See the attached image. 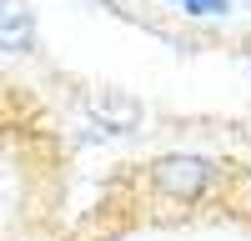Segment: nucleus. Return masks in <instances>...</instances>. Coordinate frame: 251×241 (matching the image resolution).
Segmentation results:
<instances>
[{"instance_id":"obj_2","label":"nucleus","mask_w":251,"mask_h":241,"mask_svg":"<svg viewBox=\"0 0 251 241\" xmlns=\"http://www.w3.org/2000/svg\"><path fill=\"white\" fill-rule=\"evenodd\" d=\"M80 100H86V116L96 120V126H106V131H116V136L141 131V120H146L141 100H136L131 91H116V86H86Z\"/></svg>"},{"instance_id":"obj_1","label":"nucleus","mask_w":251,"mask_h":241,"mask_svg":"<svg viewBox=\"0 0 251 241\" xmlns=\"http://www.w3.org/2000/svg\"><path fill=\"white\" fill-rule=\"evenodd\" d=\"M146 176H151V191L161 201H171V206H196L201 196H211L216 186V161L211 156H196V151H161L151 166H146Z\"/></svg>"},{"instance_id":"obj_4","label":"nucleus","mask_w":251,"mask_h":241,"mask_svg":"<svg viewBox=\"0 0 251 241\" xmlns=\"http://www.w3.org/2000/svg\"><path fill=\"white\" fill-rule=\"evenodd\" d=\"M186 15H226V0H176Z\"/></svg>"},{"instance_id":"obj_3","label":"nucleus","mask_w":251,"mask_h":241,"mask_svg":"<svg viewBox=\"0 0 251 241\" xmlns=\"http://www.w3.org/2000/svg\"><path fill=\"white\" fill-rule=\"evenodd\" d=\"M0 40H5V50H30L35 46V15H20L10 0L5 15H0Z\"/></svg>"}]
</instances>
